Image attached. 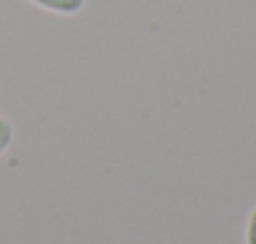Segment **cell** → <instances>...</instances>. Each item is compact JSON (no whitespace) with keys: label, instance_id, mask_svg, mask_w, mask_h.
Returning a JSON list of instances; mask_svg holds the SVG:
<instances>
[{"label":"cell","instance_id":"6da1fadb","mask_svg":"<svg viewBox=\"0 0 256 244\" xmlns=\"http://www.w3.org/2000/svg\"><path fill=\"white\" fill-rule=\"evenodd\" d=\"M28 3H33L43 11L58 13V16H76V13L83 11L86 0H28Z\"/></svg>","mask_w":256,"mask_h":244},{"label":"cell","instance_id":"7a4b0ae2","mask_svg":"<svg viewBox=\"0 0 256 244\" xmlns=\"http://www.w3.org/2000/svg\"><path fill=\"white\" fill-rule=\"evenodd\" d=\"M13 136H16V131H13V124L8 118H3L0 116V156H3L8 149H10V144H13Z\"/></svg>","mask_w":256,"mask_h":244},{"label":"cell","instance_id":"3957f363","mask_svg":"<svg viewBox=\"0 0 256 244\" xmlns=\"http://www.w3.org/2000/svg\"><path fill=\"white\" fill-rule=\"evenodd\" d=\"M246 244H256V209L248 216V226H246Z\"/></svg>","mask_w":256,"mask_h":244}]
</instances>
